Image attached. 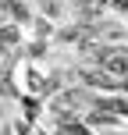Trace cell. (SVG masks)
I'll use <instances>...</instances> for the list:
<instances>
[{
	"mask_svg": "<svg viewBox=\"0 0 128 135\" xmlns=\"http://www.w3.org/2000/svg\"><path fill=\"white\" fill-rule=\"evenodd\" d=\"M18 39H21V28L18 25H4L0 28V54L11 50V46H18Z\"/></svg>",
	"mask_w": 128,
	"mask_h": 135,
	"instance_id": "1",
	"label": "cell"
},
{
	"mask_svg": "<svg viewBox=\"0 0 128 135\" xmlns=\"http://www.w3.org/2000/svg\"><path fill=\"white\" fill-rule=\"evenodd\" d=\"M110 7L114 11H128V0H110Z\"/></svg>",
	"mask_w": 128,
	"mask_h": 135,
	"instance_id": "2",
	"label": "cell"
}]
</instances>
